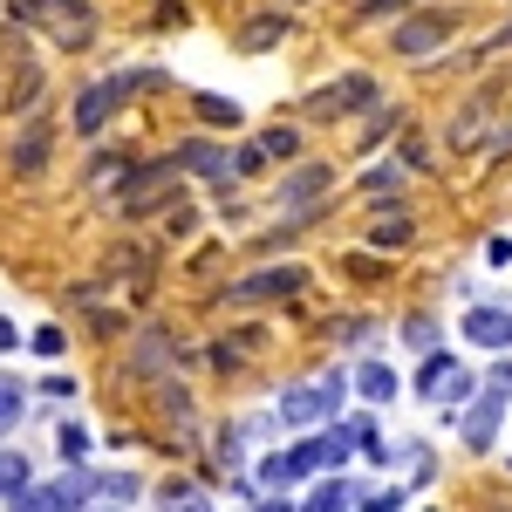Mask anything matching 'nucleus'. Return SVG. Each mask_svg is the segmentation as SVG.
Listing matches in <instances>:
<instances>
[{"label": "nucleus", "mask_w": 512, "mask_h": 512, "mask_svg": "<svg viewBox=\"0 0 512 512\" xmlns=\"http://www.w3.org/2000/svg\"><path fill=\"white\" fill-rule=\"evenodd\" d=\"M342 403H349V369H315V376H301L274 396V424L280 437H308L321 424H335Z\"/></svg>", "instance_id": "1"}, {"label": "nucleus", "mask_w": 512, "mask_h": 512, "mask_svg": "<svg viewBox=\"0 0 512 512\" xmlns=\"http://www.w3.org/2000/svg\"><path fill=\"white\" fill-rule=\"evenodd\" d=\"M151 82H164L158 69H117V76H103V82H82L76 96H69V130H76L82 144H96V137L123 117V103H130L137 89H151Z\"/></svg>", "instance_id": "2"}, {"label": "nucleus", "mask_w": 512, "mask_h": 512, "mask_svg": "<svg viewBox=\"0 0 512 512\" xmlns=\"http://www.w3.org/2000/svg\"><path fill=\"white\" fill-rule=\"evenodd\" d=\"M335 185H342V171H335L328 158H294V164H280L267 212H274V219H294V226H308V219H321V212H328Z\"/></svg>", "instance_id": "3"}, {"label": "nucleus", "mask_w": 512, "mask_h": 512, "mask_svg": "<svg viewBox=\"0 0 512 512\" xmlns=\"http://www.w3.org/2000/svg\"><path fill=\"white\" fill-rule=\"evenodd\" d=\"M185 192V178L171 171V158H137L130 171H123L117 185L103 192V205L117 212V219H158V212H171V198Z\"/></svg>", "instance_id": "4"}, {"label": "nucleus", "mask_w": 512, "mask_h": 512, "mask_svg": "<svg viewBox=\"0 0 512 512\" xmlns=\"http://www.w3.org/2000/svg\"><path fill=\"white\" fill-rule=\"evenodd\" d=\"M308 294V267L301 260H267V267H253V274H239L219 287V308L226 315H253V308H287V301H301Z\"/></svg>", "instance_id": "5"}, {"label": "nucleus", "mask_w": 512, "mask_h": 512, "mask_svg": "<svg viewBox=\"0 0 512 512\" xmlns=\"http://www.w3.org/2000/svg\"><path fill=\"white\" fill-rule=\"evenodd\" d=\"M178 369H185V342H178V328H164V321H144V328H130V335H123L117 383H137V390H151V383L178 376Z\"/></svg>", "instance_id": "6"}, {"label": "nucleus", "mask_w": 512, "mask_h": 512, "mask_svg": "<svg viewBox=\"0 0 512 512\" xmlns=\"http://www.w3.org/2000/svg\"><path fill=\"white\" fill-rule=\"evenodd\" d=\"M451 35H458V7H410L390 21V55L396 62H437Z\"/></svg>", "instance_id": "7"}, {"label": "nucleus", "mask_w": 512, "mask_h": 512, "mask_svg": "<svg viewBox=\"0 0 512 512\" xmlns=\"http://www.w3.org/2000/svg\"><path fill=\"white\" fill-rule=\"evenodd\" d=\"M376 103H390V96H383V82L369 76V69H342V76H328L321 89H308V103H301V110H308L315 123H342V117H369Z\"/></svg>", "instance_id": "8"}, {"label": "nucleus", "mask_w": 512, "mask_h": 512, "mask_svg": "<svg viewBox=\"0 0 512 512\" xmlns=\"http://www.w3.org/2000/svg\"><path fill=\"white\" fill-rule=\"evenodd\" d=\"M253 478H260V499H287V492L315 485V478H321L315 431H308V437H287V444H274V451H267V458L253 465Z\"/></svg>", "instance_id": "9"}, {"label": "nucleus", "mask_w": 512, "mask_h": 512, "mask_svg": "<svg viewBox=\"0 0 512 512\" xmlns=\"http://www.w3.org/2000/svg\"><path fill=\"white\" fill-rule=\"evenodd\" d=\"M55 137H62L55 110H35V117H21V123H14V137H7V171H14L21 185L48 178V164H55Z\"/></svg>", "instance_id": "10"}, {"label": "nucleus", "mask_w": 512, "mask_h": 512, "mask_svg": "<svg viewBox=\"0 0 512 512\" xmlns=\"http://www.w3.org/2000/svg\"><path fill=\"white\" fill-rule=\"evenodd\" d=\"M164 158H171V171H178V178H192V185H226V178H233V137L185 130Z\"/></svg>", "instance_id": "11"}, {"label": "nucleus", "mask_w": 512, "mask_h": 512, "mask_svg": "<svg viewBox=\"0 0 512 512\" xmlns=\"http://www.w3.org/2000/svg\"><path fill=\"white\" fill-rule=\"evenodd\" d=\"M35 28H48L62 55H82L96 48V0H35Z\"/></svg>", "instance_id": "12"}, {"label": "nucleus", "mask_w": 512, "mask_h": 512, "mask_svg": "<svg viewBox=\"0 0 512 512\" xmlns=\"http://www.w3.org/2000/svg\"><path fill=\"white\" fill-rule=\"evenodd\" d=\"M451 424H458V444L485 458V451H499V437H506V424H512V403H506L499 390H478L472 403H465V410L451 417Z\"/></svg>", "instance_id": "13"}, {"label": "nucleus", "mask_w": 512, "mask_h": 512, "mask_svg": "<svg viewBox=\"0 0 512 512\" xmlns=\"http://www.w3.org/2000/svg\"><path fill=\"white\" fill-rule=\"evenodd\" d=\"M349 396L362 403V410H390L396 396H403L396 362H383V355H355V362H349Z\"/></svg>", "instance_id": "14"}, {"label": "nucleus", "mask_w": 512, "mask_h": 512, "mask_svg": "<svg viewBox=\"0 0 512 512\" xmlns=\"http://www.w3.org/2000/svg\"><path fill=\"white\" fill-rule=\"evenodd\" d=\"M355 198H369V212H396V205L410 198V171L396 158H369L355 171Z\"/></svg>", "instance_id": "15"}, {"label": "nucleus", "mask_w": 512, "mask_h": 512, "mask_svg": "<svg viewBox=\"0 0 512 512\" xmlns=\"http://www.w3.org/2000/svg\"><path fill=\"white\" fill-rule=\"evenodd\" d=\"M458 335H465L472 349H485V355H506L512 349V315H506V308H492V301H478V308L458 315Z\"/></svg>", "instance_id": "16"}, {"label": "nucleus", "mask_w": 512, "mask_h": 512, "mask_svg": "<svg viewBox=\"0 0 512 512\" xmlns=\"http://www.w3.org/2000/svg\"><path fill=\"white\" fill-rule=\"evenodd\" d=\"M280 41H294V14H287V7H260V14L239 28V48H246V55H274Z\"/></svg>", "instance_id": "17"}, {"label": "nucleus", "mask_w": 512, "mask_h": 512, "mask_svg": "<svg viewBox=\"0 0 512 512\" xmlns=\"http://www.w3.org/2000/svg\"><path fill=\"white\" fill-rule=\"evenodd\" d=\"M151 410H158L164 424H178V431H198V396L185 390V376H164V383H151Z\"/></svg>", "instance_id": "18"}, {"label": "nucleus", "mask_w": 512, "mask_h": 512, "mask_svg": "<svg viewBox=\"0 0 512 512\" xmlns=\"http://www.w3.org/2000/svg\"><path fill=\"white\" fill-rule=\"evenodd\" d=\"M130 164H137L130 144H103V137H96V144H89V164H82V178H89V192H110Z\"/></svg>", "instance_id": "19"}, {"label": "nucleus", "mask_w": 512, "mask_h": 512, "mask_svg": "<svg viewBox=\"0 0 512 512\" xmlns=\"http://www.w3.org/2000/svg\"><path fill=\"white\" fill-rule=\"evenodd\" d=\"M192 117L212 130V137H239V123H246V110H239L233 96H219V89H192Z\"/></svg>", "instance_id": "20"}, {"label": "nucleus", "mask_w": 512, "mask_h": 512, "mask_svg": "<svg viewBox=\"0 0 512 512\" xmlns=\"http://www.w3.org/2000/svg\"><path fill=\"white\" fill-rule=\"evenodd\" d=\"M35 110H48V76H41V62H21V76L7 82V117H35Z\"/></svg>", "instance_id": "21"}, {"label": "nucleus", "mask_w": 512, "mask_h": 512, "mask_svg": "<svg viewBox=\"0 0 512 512\" xmlns=\"http://www.w3.org/2000/svg\"><path fill=\"white\" fill-rule=\"evenodd\" d=\"M355 499H362V485H349V478H315L294 499V512H355Z\"/></svg>", "instance_id": "22"}, {"label": "nucleus", "mask_w": 512, "mask_h": 512, "mask_svg": "<svg viewBox=\"0 0 512 512\" xmlns=\"http://www.w3.org/2000/svg\"><path fill=\"white\" fill-rule=\"evenodd\" d=\"M492 96H499V82H485V89H478L472 103L458 110V123L444 130V144H451V151H472V137L485 130V123H492Z\"/></svg>", "instance_id": "23"}, {"label": "nucleus", "mask_w": 512, "mask_h": 512, "mask_svg": "<svg viewBox=\"0 0 512 512\" xmlns=\"http://www.w3.org/2000/svg\"><path fill=\"white\" fill-rule=\"evenodd\" d=\"M253 144L267 151V164H294V158H308V130L301 123H267V130H253Z\"/></svg>", "instance_id": "24"}, {"label": "nucleus", "mask_w": 512, "mask_h": 512, "mask_svg": "<svg viewBox=\"0 0 512 512\" xmlns=\"http://www.w3.org/2000/svg\"><path fill=\"white\" fill-rule=\"evenodd\" d=\"M369 246H376V253H410V246H417V219H410L403 205H396V212H376V219H369Z\"/></svg>", "instance_id": "25"}, {"label": "nucleus", "mask_w": 512, "mask_h": 512, "mask_svg": "<svg viewBox=\"0 0 512 512\" xmlns=\"http://www.w3.org/2000/svg\"><path fill=\"white\" fill-rule=\"evenodd\" d=\"M396 130H403V110H396V103H376V110L362 117V130H355V158H376Z\"/></svg>", "instance_id": "26"}, {"label": "nucleus", "mask_w": 512, "mask_h": 512, "mask_svg": "<svg viewBox=\"0 0 512 512\" xmlns=\"http://www.w3.org/2000/svg\"><path fill=\"white\" fill-rule=\"evenodd\" d=\"M478 390H485V383H478V369L465 362V355H458V369H451V376H444V390L431 396V403H437V417L451 424V417H458V410H465V403H472Z\"/></svg>", "instance_id": "27"}, {"label": "nucleus", "mask_w": 512, "mask_h": 512, "mask_svg": "<svg viewBox=\"0 0 512 512\" xmlns=\"http://www.w3.org/2000/svg\"><path fill=\"white\" fill-rule=\"evenodd\" d=\"M451 369H458V355H451V349H431V355H417V369L403 376V390H410V396H424V403H431V396L444 390V376H451Z\"/></svg>", "instance_id": "28"}, {"label": "nucleus", "mask_w": 512, "mask_h": 512, "mask_svg": "<svg viewBox=\"0 0 512 512\" xmlns=\"http://www.w3.org/2000/svg\"><path fill=\"white\" fill-rule=\"evenodd\" d=\"M355 437V458H369V465H390V444H383V424H376V410H349L342 417Z\"/></svg>", "instance_id": "29"}, {"label": "nucleus", "mask_w": 512, "mask_h": 512, "mask_svg": "<svg viewBox=\"0 0 512 512\" xmlns=\"http://www.w3.org/2000/svg\"><path fill=\"white\" fill-rule=\"evenodd\" d=\"M28 485H35V465H28V451L0 444V506H7V499H21Z\"/></svg>", "instance_id": "30"}, {"label": "nucleus", "mask_w": 512, "mask_h": 512, "mask_svg": "<svg viewBox=\"0 0 512 512\" xmlns=\"http://www.w3.org/2000/svg\"><path fill=\"white\" fill-rule=\"evenodd\" d=\"M144 499V478L137 472H96V506H137Z\"/></svg>", "instance_id": "31"}, {"label": "nucleus", "mask_w": 512, "mask_h": 512, "mask_svg": "<svg viewBox=\"0 0 512 512\" xmlns=\"http://www.w3.org/2000/svg\"><path fill=\"white\" fill-rule=\"evenodd\" d=\"M396 335H403V349H410V355L444 349V321H437V315H403V328H396Z\"/></svg>", "instance_id": "32"}, {"label": "nucleus", "mask_w": 512, "mask_h": 512, "mask_svg": "<svg viewBox=\"0 0 512 512\" xmlns=\"http://www.w3.org/2000/svg\"><path fill=\"white\" fill-rule=\"evenodd\" d=\"M55 451H62V465H89V424L62 417V424H55Z\"/></svg>", "instance_id": "33"}, {"label": "nucleus", "mask_w": 512, "mask_h": 512, "mask_svg": "<svg viewBox=\"0 0 512 512\" xmlns=\"http://www.w3.org/2000/svg\"><path fill=\"white\" fill-rule=\"evenodd\" d=\"M212 192H219V205H212V212H219V226H246V219H253V198L239 192L233 178H226V185H212Z\"/></svg>", "instance_id": "34"}, {"label": "nucleus", "mask_w": 512, "mask_h": 512, "mask_svg": "<svg viewBox=\"0 0 512 512\" xmlns=\"http://www.w3.org/2000/svg\"><path fill=\"white\" fill-rule=\"evenodd\" d=\"M28 417V390L14 383V376H0V444H7V431Z\"/></svg>", "instance_id": "35"}, {"label": "nucleus", "mask_w": 512, "mask_h": 512, "mask_svg": "<svg viewBox=\"0 0 512 512\" xmlns=\"http://www.w3.org/2000/svg\"><path fill=\"white\" fill-rule=\"evenodd\" d=\"M0 512H69V506L55 499V485H48V478H35V485H28L21 499H7V506H0Z\"/></svg>", "instance_id": "36"}, {"label": "nucleus", "mask_w": 512, "mask_h": 512, "mask_svg": "<svg viewBox=\"0 0 512 512\" xmlns=\"http://www.w3.org/2000/svg\"><path fill=\"white\" fill-rule=\"evenodd\" d=\"M267 171V151L253 144V137H233V185H246V178H260Z\"/></svg>", "instance_id": "37"}, {"label": "nucleus", "mask_w": 512, "mask_h": 512, "mask_svg": "<svg viewBox=\"0 0 512 512\" xmlns=\"http://www.w3.org/2000/svg\"><path fill=\"white\" fill-rule=\"evenodd\" d=\"M192 226H198V198L178 192V198H171V212H164V233H171V239H192Z\"/></svg>", "instance_id": "38"}, {"label": "nucleus", "mask_w": 512, "mask_h": 512, "mask_svg": "<svg viewBox=\"0 0 512 512\" xmlns=\"http://www.w3.org/2000/svg\"><path fill=\"white\" fill-rule=\"evenodd\" d=\"M212 451H219V465H226V472H239V458H246V424H219Z\"/></svg>", "instance_id": "39"}, {"label": "nucleus", "mask_w": 512, "mask_h": 512, "mask_svg": "<svg viewBox=\"0 0 512 512\" xmlns=\"http://www.w3.org/2000/svg\"><path fill=\"white\" fill-rule=\"evenodd\" d=\"M396 164H403L410 178H417V171H437V158H431V144H424V137H403V144H396Z\"/></svg>", "instance_id": "40"}, {"label": "nucleus", "mask_w": 512, "mask_h": 512, "mask_svg": "<svg viewBox=\"0 0 512 512\" xmlns=\"http://www.w3.org/2000/svg\"><path fill=\"white\" fill-rule=\"evenodd\" d=\"M28 349H35L41 362H55V355L69 349V328H62V321H48V328H35V335H28Z\"/></svg>", "instance_id": "41"}, {"label": "nucleus", "mask_w": 512, "mask_h": 512, "mask_svg": "<svg viewBox=\"0 0 512 512\" xmlns=\"http://www.w3.org/2000/svg\"><path fill=\"white\" fill-rule=\"evenodd\" d=\"M478 383H485V390H499V396L512 403V349H506V355H492V362L478 369Z\"/></svg>", "instance_id": "42"}, {"label": "nucleus", "mask_w": 512, "mask_h": 512, "mask_svg": "<svg viewBox=\"0 0 512 512\" xmlns=\"http://www.w3.org/2000/svg\"><path fill=\"white\" fill-rule=\"evenodd\" d=\"M89 335H103V342L110 335H130V315L123 308H89Z\"/></svg>", "instance_id": "43"}, {"label": "nucleus", "mask_w": 512, "mask_h": 512, "mask_svg": "<svg viewBox=\"0 0 512 512\" xmlns=\"http://www.w3.org/2000/svg\"><path fill=\"white\" fill-rule=\"evenodd\" d=\"M410 7H417V0H362L355 14H362V21H396V14H410Z\"/></svg>", "instance_id": "44"}, {"label": "nucleus", "mask_w": 512, "mask_h": 512, "mask_svg": "<svg viewBox=\"0 0 512 512\" xmlns=\"http://www.w3.org/2000/svg\"><path fill=\"white\" fill-rule=\"evenodd\" d=\"M41 396H55V403H76V376L48 369V376H41Z\"/></svg>", "instance_id": "45"}, {"label": "nucleus", "mask_w": 512, "mask_h": 512, "mask_svg": "<svg viewBox=\"0 0 512 512\" xmlns=\"http://www.w3.org/2000/svg\"><path fill=\"white\" fill-rule=\"evenodd\" d=\"M362 335H376V321L349 315V321H335V328H328V342H362Z\"/></svg>", "instance_id": "46"}, {"label": "nucleus", "mask_w": 512, "mask_h": 512, "mask_svg": "<svg viewBox=\"0 0 512 512\" xmlns=\"http://www.w3.org/2000/svg\"><path fill=\"white\" fill-rule=\"evenodd\" d=\"M185 499H198V492L185 485V478H164V485H158V506H164V512H178Z\"/></svg>", "instance_id": "47"}, {"label": "nucleus", "mask_w": 512, "mask_h": 512, "mask_svg": "<svg viewBox=\"0 0 512 512\" xmlns=\"http://www.w3.org/2000/svg\"><path fill=\"white\" fill-rule=\"evenodd\" d=\"M485 267H499V274L512 267V233H492V239H485Z\"/></svg>", "instance_id": "48"}, {"label": "nucleus", "mask_w": 512, "mask_h": 512, "mask_svg": "<svg viewBox=\"0 0 512 512\" xmlns=\"http://www.w3.org/2000/svg\"><path fill=\"white\" fill-rule=\"evenodd\" d=\"M485 151H492V164H512V123H506V130H492V144H485Z\"/></svg>", "instance_id": "49"}, {"label": "nucleus", "mask_w": 512, "mask_h": 512, "mask_svg": "<svg viewBox=\"0 0 512 512\" xmlns=\"http://www.w3.org/2000/svg\"><path fill=\"white\" fill-rule=\"evenodd\" d=\"M14 349H21V335H14V321L0 315V355H14Z\"/></svg>", "instance_id": "50"}, {"label": "nucleus", "mask_w": 512, "mask_h": 512, "mask_svg": "<svg viewBox=\"0 0 512 512\" xmlns=\"http://www.w3.org/2000/svg\"><path fill=\"white\" fill-rule=\"evenodd\" d=\"M246 512H294V499H253Z\"/></svg>", "instance_id": "51"}, {"label": "nucleus", "mask_w": 512, "mask_h": 512, "mask_svg": "<svg viewBox=\"0 0 512 512\" xmlns=\"http://www.w3.org/2000/svg\"><path fill=\"white\" fill-rule=\"evenodd\" d=\"M178 512H212V506H205V499H185V506H178Z\"/></svg>", "instance_id": "52"}, {"label": "nucleus", "mask_w": 512, "mask_h": 512, "mask_svg": "<svg viewBox=\"0 0 512 512\" xmlns=\"http://www.w3.org/2000/svg\"><path fill=\"white\" fill-rule=\"evenodd\" d=\"M267 7H287V14H294V7H308V0H267Z\"/></svg>", "instance_id": "53"}, {"label": "nucleus", "mask_w": 512, "mask_h": 512, "mask_svg": "<svg viewBox=\"0 0 512 512\" xmlns=\"http://www.w3.org/2000/svg\"><path fill=\"white\" fill-rule=\"evenodd\" d=\"M506 472H512V458H506Z\"/></svg>", "instance_id": "54"}]
</instances>
